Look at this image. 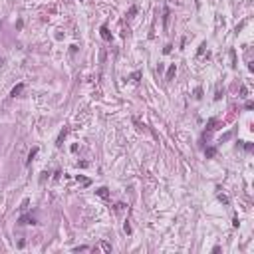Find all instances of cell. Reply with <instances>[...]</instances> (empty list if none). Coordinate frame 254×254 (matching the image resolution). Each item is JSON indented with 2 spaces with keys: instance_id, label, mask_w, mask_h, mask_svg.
<instances>
[{
  "instance_id": "cell-1",
  "label": "cell",
  "mask_w": 254,
  "mask_h": 254,
  "mask_svg": "<svg viewBox=\"0 0 254 254\" xmlns=\"http://www.w3.org/2000/svg\"><path fill=\"white\" fill-rule=\"evenodd\" d=\"M18 222L20 224H36V218H34L32 215H22L18 218Z\"/></svg>"
},
{
  "instance_id": "cell-2",
  "label": "cell",
  "mask_w": 254,
  "mask_h": 254,
  "mask_svg": "<svg viewBox=\"0 0 254 254\" xmlns=\"http://www.w3.org/2000/svg\"><path fill=\"white\" fill-rule=\"evenodd\" d=\"M99 32H101V38L105 40V42H111V34H109V30H107V26H101Z\"/></svg>"
},
{
  "instance_id": "cell-3",
  "label": "cell",
  "mask_w": 254,
  "mask_h": 254,
  "mask_svg": "<svg viewBox=\"0 0 254 254\" xmlns=\"http://www.w3.org/2000/svg\"><path fill=\"white\" fill-rule=\"evenodd\" d=\"M215 125H216V119H215V117H211V119H209V123H206V131H205V135L211 133V131L215 129Z\"/></svg>"
},
{
  "instance_id": "cell-4",
  "label": "cell",
  "mask_w": 254,
  "mask_h": 254,
  "mask_svg": "<svg viewBox=\"0 0 254 254\" xmlns=\"http://www.w3.org/2000/svg\"><path fill=\"white\" fill-rule=\"evenodd\" d=\"M22 89H24V83H18V86L14 87V89L10 91V96L12 97H16V96H20V93H22Z\"/></svg>"
},
{
  "instance_id": "cell-5",
  "label": "cell",
  "mask_w": 254,
  "mask_h": 254,
  "mask_svg": "<svg viewBox=\"0 0 254 254\" xmlns=\"http://www.w3.org/2000/svg\"><path fill=\"white\" fill-rule=\"evenodd\" d=\"M175 72H177V66L173 64V66H171V67H169V70H167V76H165V80H167V82H169V80H173V76H175Z\"/></svg>"
},
{
  "instance_id": "cell-6",
  "label": "cell",
  "mask_w": 254,
  "mask_h": 254,
  "mask_svg": "<svg viewBox=\"0 0 254 254\" xmlns=\"http://www.w3.org/2000/svg\"><path fill=\"white\" fill-rule=\"evenodd\" d=\"M96 193H97V195H99V197H101V199H107V197H109V193H107V189H105V187H101V189H97V191H96Z\"/></svg>"
},
{
  "instance_id": "cell-7",
  "label": "cell",
  "mask_w": 254,
  "mask_h": 254,
  "mask_svg": "<svg viewBox=\"0 0 254 254\" xmlns=\"http://www.w3.org/2000/svg\"><path fill=\"white\" fill-rule=\"evenodd\" d=\"M93 250H103V252H109V250H111V246L107 244V242H101V244L97 246V248H93Z\"/></svg>"
},
{
  "instance_id": "cell-8",
  "label": "cell",
  "mask_w": 254,
  "mask_h": 254,
  "mask_svg": "<svg viewBox=\"0 0 254 254\" xmlns=\"http://www.w3.org/2000/svg\"><path fill=\"white\" fill-rule=\"evenodd\" d=\"M36 153H38V149H32V151H30V155H28V161H26V165H30V163H32V159L36 157Z\"/></svg>"
},
{
  "instance_id": "cell-9",
  "label": "cell",
  "mask_w": 254,
  "mask_h": 254,
  "mask_svg": "<svg viewBox=\"0 0 254 254\" xmlns=\"http://www.w3.org/2000/svg\"><path fill=\"white\" fill-rule=\"evenodd\" d=\"M66 135H67V129H64L62 133H60V137H58V145H62V141L66 139Z\"/></svg>"
},
{
  "instance_id": "cell-10",
  "label": "cell",
  "mask_w": 254,
  "mask_h": 254,
  "mask_svg": "<svg viewBox=\"0 0 254 254\" xmlns=\"http://www.w3.org/2000/svg\"><path fill=\"white\" fill-rule=\"evenodd\" d=\"M205 153H206V157H215L216 149H215V147H209V149H206V151H205Z\"/></svg>"
},
{
  "instance_id": "cell-11",
  "label": "cell",
  "mask_w": 254,
  "mask_h": 254,
  "mask_svg": "<svg viewBox=\"0 0 254 254\" xmlns=\"http://www.w3.org/2000/svg\"><path fill=\"white\" fill-rule=\"evenodd\" d=\"M167 20H169V8H165L163 10V24L167 26Z\"/></svg>"
},
{
  "instance_id": "cell-12",
  "label": "cell",
  "mask_w": 254,
  "mask_h": 254,
  "mask_svg": "<svg viewBox=\"0 0 254 254\" xmlns=\"http://www.w3.org/2000/svg\"><path fill=\"white\" fill-rule=\"evenodd\" d=\"M230 60H232V67H236V52L234 50L230 52Z\"/></svg>"
},
{
  "instance_id": "cell-13",
  "label": "cell",
  "mask_w": 254,
  "mask_h": 254,
  "mask_svg": "<svg viewBox=\"0 0 254 254\" xmlns=\"http://www.w3.org/2000/svg\"><path fill=\"white\" fill-rule=\"evenodd\" d=\"M218 201H221L222 205H228V197H226V195H218Z\"/></svg>"
},
{
  "instance_id": "cell-14",
  "label": "cell",
  "mask_w": 254,
  "mask_h": 254,
  "mask_svg": "<svg viewBox=\"0 0 254 254\" xmlns=\"http://www.w3.org/2000/svg\"><path fill=\"white\" fill-rule=\"evenodd\" d=\"M135 12H137V6H131V10H129V14H127V18H133Z\"/></svg>"
},
{
  "instance_id": "cell-15",
  "label": "cell",
  "mask_w": 254,
  "mask_h": 254,
  "mask_svg": "<svg viewBox=\"0 0 254 254\" xmlns=\"http://www.w3.org/2000/svg\"><path fill=\"white\" fill-rule=\"evenodd\" d=\"M139 76H141V74H139V72H135V74H133V76H131V80H133V82H137V80H139Z\"/></svg>"
},
{
  "instance_id": "cell-16",
  "label": "cell",
  "mask_w": 254,
  "mask_h": 254,
  "mask_svg": "<svg viewBox=\"0 0 254 254\" xmlns=\"http://www.w3.org/2000/svg\"><path fill=\"white\" fill-rule=\"evenodd\" d=\"M201 93H202V91H201V87H197V89H195V97L199 99V97H201Z\"/></svg>"
},
{
  "instance_id": "cell-17",
  "label": "cell",
  "mask_w": 254,
  "mask_h": 254,
  "mask_svg": "<svg viewBox=\"0 0 254 254\" xmlns=\"http://www.w3.org/2000/svg\"><path fill=\"white\" fill-rule=\"evenodd\" d=\"M171 48H173L171 44H167V46H165V48H163V52H165V54H169V52H171Z\"/></svg>"
},
{
  "instance_id": "cell-18",
  "label": "cell",
  "mask_w": 254,
  "mask_h": 254,
  "mask_svg": "<svg viewBox=\"0 0 254 254\" xmlns=\"http://www.w3.org/2000/svg\"><path fill=\"white\" fill-rule=\"evenodd\" d=\"M80 250H87V246H76V248H74V252H80Z\"/></svg>"
},
{
  "instance_id": "cell-19",
  "label": "cell",
  "mask_w": 254,
  "mask_h": 254,
  "mask_svg": "<svg viewBox=\"0 0 254 254\" xmlns=\"http://www.w3.org/2000/svg\"><path fill=\"white\" fill-rule=\"evenodd\" d=\"M123 228H125V232H127V234L131 232V226H129V222H125V226H123Z\"/></svg>"
},
{
  "instance_id": "cell-20",
  "label": "cell",
  "mask_w": 254,
  "mask_h": 254,
  "mask_svg": "<svg viewBox=\"0 0 254 254\" xmlns=\"http://www.w3.org/2000/svg\"><path fill=\"white\" fill-rule=\"evenodd\" d=\"M0 66H4V60H2V58H0Z\"/></svg>"
}]
</instances>
